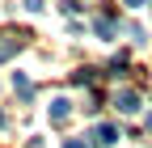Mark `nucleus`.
Listing matches in <instances>:
<instances>
[{
  "label": "nucleus",
  "instance_id": "f257e3e1",
  "mask_svg": "<svg viewBox=\"0 0 152 148\" xmlns=\"http://www.w3.org/2000/svg\"><path fill=\"white\" fill-rule=\"evenodd\" d=\"M114 140H118V127H114V123H97V127L89 131V144H97V148H106V144H114Z\"/></svg>",
  "mask_w": 152,
  "mask_h": 148
},
{
  "label": "nucleus",
  "instance_id": "f03ea898",
  "mask_svg": "<svg viewBox=\"0 0 152 148\" xmlns=\"http://www.w3.org/2000/svg\"><path fill=\"white\" fill-rule=\"evenodd\" d=\"M114 106H118L123 114H135L140 110V93L135 89H118V93H114Z\"/></svg>",
  "mask_w": 152,
  "mask_h": 148
},
{
  "label": "nucleus",
  "instance_id": "7ed1b4c3",
  "mask_svg": "<svg viewBox=\"0 0 152 148\" xmlns=\"http://www.w3.org/2000/svg\"><path fill=\"white\" fill-rule=\"evenodd\" d=\"M21 47H26V42H21V34H0V59H13Z\"/></svg>",
  "mask_w": 152,
  "mask_h": 148
},
{
  "label": "nucleus",
  "instance_id": "20e7f679",
  "mask_svg": "<svg viewBox=\"0 0 152 148\" xmlns=\"http://www.w3.org/2000/svg\"><path fill=\"white\" fill-rule=\"evenodd\" d=\"M13 89H17V97H21V102H30V97H34V85H30L26 72H17V76H13Z\"/></svg>",
  "mask_w": 152,
  "mask_h": 148
},
{
  "label": "nucleus",
  "instance_id": "39448f33",
  "mask_svg": "<svg viewBox=\"0 0 152 148\" xmlns=\"http://www.w3.org/2000/svg\"><path fill=\"white\" fill-rule=\"evenodd\" d=\"M68 114H72V102H68V97H55V102H51V123H64Z\"/></svg>",
  "mask_w": 152,
  "mask_h": 148
},
{
  "label": "nucleus",
  "instance_id": "423d86ee",
  "mask_svg": "<svg viewBox=\"0 0 152 148\" xmlns=\"http://www.w3.org/2000/svg\"><path fill=\"white\" fill-rule=\"evenodd\" d=\"M97 34L110 38V34H114V17H97Z\"/></svg>",
  "mask_w": 152,
  "mask_h": 148
},
{
  "label": "nucleus",
  "instance_id": "0eeeda50",
  "mask_svg": "<svg viewBox=\"0 0 152 148\" xmlns=\"http://www.w3.org/2000/svg\"><path fill=\"white\" fill-rule=\"evenodd\" d=\"M26 9H30V13H38V9H42V0H26Z\"/></svg>",
  "mask_w": 152,
  "mask_h": 148
},
{
  "label": "nucleus",
  "instance_id": "6e6552de",
  "mask_svg": "<svg viewBox=\"0 0 152 148\" xmlns=\"http://www.w3.org/2000/svg\"><path fill=\"white\" fill-rule=\"evenodd\" d=\"M64 148H85V144L80 140H64Z\"/></svg>",
  "mask_w": 152,
  "mask_h": 148
},
{
  "label": "nucleus",
  "instance_id": "1a4fd4ad",
  "mask_svg": "<svg viewBox=\"0 0 152 148\" xmlns=\"http://www.w3.org/2000/svg\"><path fill=\"white\" fill-rule=\"evenodd\" d=\"M127 4H144V0H127Z\"/></svg>",
  "mask_w": 152,
  "mask_h": 148
}]
</instances>
